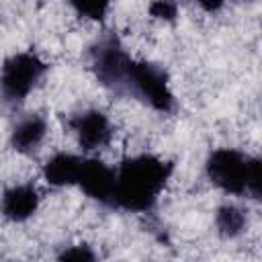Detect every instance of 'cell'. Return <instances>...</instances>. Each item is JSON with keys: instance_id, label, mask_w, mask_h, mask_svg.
<instances>
[{"instance_id": "cell-4", "label": "cell", "mask_w": 262, "mask_h": 262, "mask_svg": "<svg viewBox=\"0 0 262 262\" xmlns=\"http://www.w3.org/2000/svg\"><path fill=\"white\" fill-rule=\"evenodd\" d=\"M47 72V63L33 51H18L0 68V94L8 104L23 102Z\"/></svg>"}, {"instance_id": "cell-10", "label": "cell", "mask_w": 262, "mask_h": 262, "mask_svg": "<svg viewBox=\"0 0 262 262\" xmlns=\"http://www.w3.org/2000/svg\"><path fill=\"white\" fill-rule=\"evenodd\" d=\"M80 166H82V158H78L74 154L59 151L45 162L43 178L51 186H70V184H76Z\"/></svg>"}, {"instance_id": "cell-6", "label": "cell", "mask_w": 262, "mask_h": 262, "mask_svg": "<svg viewBox=\"0 0 262 262\" xmlns=\"http://www.w3.org/2000/svg\"><path fill=\"white\" fill-rule=\"evenodd\" d=\"M76 184L84 190L88 199L104 207L115 205V170L106 166L102 160H96V158L82 160Z\"/></svg>"}, {"instance_id": "cell-7", "label": "cell", "mask_w": 262, "mask_h": 262, "mask_svg": "<svg viewBox=\"0 0 262 262\" xmlns=\"http://www.w3.org/2000/svg\"><path fill=\"white\" fill-rule=\"evenodd\" d=\"M68 127L74 131L82 149H100L108 145L113 137V125L108 117L98 108H86L68 119Z\"/></svg>"}, {"instance_id": "cell-3", "label": "cell", "mask_w": 262, "mask_h": 262, "mask_svg": "<svg viewBox=\"0 0 262 262\" xmlns=\"http://www.w3.org/2000/svg\"><path fill=\"white\" fill-rule=\"evenodd\" d=\"M121 94L133 96L158 113H172L176 108V98L170 88V78L164 68L151 61L131 59L123 78Z\"/></svg>"}, {"instance_id": "cell-2", "label": "cell", "mask_w": 262, "mask_h": 262, "mask_svg": "<svg viewBox=\"0 0 262 262\" xmlns=\"http://www.w3.org/2000/svg\"><path fill=\"white\" fill-rule=\"evenodd\" d=\"M209 180L227 194H250L260 199L262 166L258 158H250L233 147H219L209 154L205 164Z\"/></svg>"}, {"instance_id": "cell-1", "label": "cell", "mask_w": 262, "mask_h": 262, "mask_svg": "<svg viewBox=\"0 0 262 262\" xmlns=\"http://www.w3.org/2000/svg\"><path fill=\"white\" fill-rule=\"evenodd\" d=\"M174 172L172 162L151 154L125 158L115 170V205L129 213H147Z\"/></svg>"}, {"instance_id": "cell-12", "label": "cell", "mask_w": 262, "mask_h": 262, "mask_svg": "<svg viewBox=\"0 0 262 262\" xmlns=\"http://www.w3.org/2000/svg\"><path fill=\"white\" fill-rule=\"evenodd\" d=\"M80 16L90 20H102L111 8V0H66Z\"/></svg>"}, {"instance_id": "cell-11", "label": "cell", "mask_w": 262, "mask_h": 262, "mask_svg": "<svg viewBox=\"0 0 262 262\" xmlns=\"http://www.w3.org/2000/svg\"><path fill=\"white\" fill-rule=\"evenodd\" d=\"M246 213L235 205H223L215 213V227L223 237H237L246 229Z\"/></svg>"}, {"instance_id": "cell-9", "label": "cell", "mask_w": 262, "mask_h": 262, "mask_svg": "<svg viewBox=\"0 0 262 262\" xmlns=\"http://www.w3.org/2000/svg\"><path fill=\"white\" fill-rule=\"evenodd\" d=\"M47 135V121L41 115H27L23 117L10 133V145L20 154H31L41 145Z\"/></svg>"}, {"instance_id": "cell-5", "label": "cell", "mask_w": 262, "mask_h": 262, "mask_svg": "<svg viewBox=\"0 0 262 262\" xmlns=\"http://www.w3.org/2000/svg\"><path fill=\"white\" fill-rule=\"evenodd\" d=\"M88 59H90V68H92L96 80L104 88L121 94L123 78H125L127 66L131 61V57L127 55L121 41L115 35H106V37L98 39L90 47Z\"/></svg>"}, {"instance_id": "cell-8", "label": "cell", "mask_w": 262, "mask_h": 262, "mask_svg": "<svg viewBox=\"0 0 262 262\" xmlns=\"http://www.w3.org/2000/svg\"><path fill=\"white\" fill-rule=\"evenodd\" d=\"M39 201H41L39 190L33 184H29V182L14 184V186H8L0 196V213L8 221L20 223L37 213Z\"/></svg>"}, {"instance_id": "cell-14", "label": "cell", "mask_w": 262, "mask_h": 262, "mask_svg": "<svg viewBox=\"0 0 262 262\" xmlns=\"http://www.w3.org/2000/svg\"><path fill=\"white\" fill-rule=\"evenodd\" d=\"M96 256H94V252L88 248V246H84V244H80V246H70V248H66L61 254H59V260H74V262H90V260H94Z\"/></svg>"}, {"instance_id": "cell-15", "label": "cell", "mask_w": 262, "mask_h": 262, "mask_svg": "<svg viewBox=\"0 0 262 262\" xmlns=\"http://www.w3.org/2000/svg\"><path fill=\"white\" fill-rule=\"evenodd\" d=\"M203 10H207V12H217L223 4H225V0H194Z\"/></svg>"}, {"instance_id": "cell-16", "label": "cell", "mask_w": 262, "mask_h": 262, "mask_svg": "<svg viewBox=\"0 0 262 262\" xmlns=\"http://www.w3.org/2000/svg\"><path fill=\"white\" fill-rule=\"evenodd\" d=\"M244 2H252V0H244Z\"/></svg>"}, {"instance_id": "cell-13", "label": "cell", "mask_w": 262, "mask_h": 262, "mask_svg": "<svg viewBox=\"0 0 262 262\" xmlns=\"http://www.w3.org/2000/svg\"><path fill=\"white\" fill-rule=\"evenodd\" d=\"M149 14L160 20H174L178 14V4L174 0H154L149 4Z\"/></svg>"}]
</instances>
